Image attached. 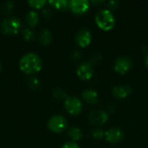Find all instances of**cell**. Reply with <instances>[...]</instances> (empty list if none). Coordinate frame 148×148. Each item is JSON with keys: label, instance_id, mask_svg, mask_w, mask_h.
I'll return each instance as SVG.
<instances>
[{"label": "cell", "instance_id": "1", "mask_svg": "<svg viewBox=\"0 0 148 148\" xmlns=\"http://www.w3.org/2000/svg\"><path fill=\"white\" fill-rule=\"evenodd\" d=\"M19 68L23 73L28 75L37 73L42 69V60L36 53H28L21 58Z\"/></svg>", "mask_w": 148, "mask_h": 148}, {"label": "cell", "instance_id": "2", "mask_svg": "<svg viewBox=\"0 0 148 148\" xmlns=\"http://www.w3.org/2000/svg\"><path fill=\"white\" fill-rule=\"evenodd\" d=\"M95 23L102 30H111L115 25V17L109 9H102L95 15Z\"/></svg>", "mask_w": 148, "mask_h": 148}, {"label": "cell", "instance_id": "3", "mask_svg": "<svg viewBox=\"0 0 148 148\" xmlns=\"http://www.w3.org/2000/svg\"><path fill=\"white\" fill-rule=\"evenodd\" d=\"M21 22L17 17H11L4 19L1 24V29L6 35L17 34L21 28Z\"/></svg>", "mask_w": 148, "mask_h": 148}, {"label": "cell", "instance_id": "4", "mask_svg": "<svg viewBox=\"0 0 148 148\" xmlns=\"http://www.w3.org/2000/svg\"><path fill=\"white\" fill-rule=\"evenodd\" d=\"M64 108L69 114L76 115L82 111L83 107L82 101L78 98L75 96H69L64 101Z\"/></svg>", "mask_w": 148, "mask_h": 148}, {"label": "cell", "instance_id": "5", "mask_svg": "<svg viewBox=\"0 0 148 148\" xmlns=\"http://www.w3.org/2000/svg\"><path fill=\"white\" fill-rule=\"evenodd\" d=\"M67 125H68L67 120L62 115H59V114L52 116L48 122V127L49 130L54 133L62 132L67 127Z\"/></svg>", "mask_w": 148, "mask_h": 148}, {"label": "cell", "instance_id": "6", "mask_svg": "<svg viewBox=\"0 0 148 148\" xmlns=\"http://www.w3.org/2000/svg\"><path fill=\"white\" fill-rule=\"evenodd\" d=\"M132 67V61L130 58L126 56H121L118 57L114 62V70L119 74H125L127 71L130 70Z\"/></svg>", "mask_w": 148, "mask_h": 148}, {"label": "cell", "instance_id": "7", "mask_svg": "<svg viewBox=\"0 0 148 148\" xmlns=\"http://www.w3.org/2000/svg\"><path fill=\"white\" fill-rule=\"evenodd\" d=\"M69 8L75 14H83L89 9V2L88 0H71L69 3Z\"/></svg>", "mask_w": 148, "mask_h": 148}, {"label": "cell", "instance_id": "8", "mask_svg": "<svg viewBox=\"0 0 148 148\" xmlns=\"http://www.w3.org/2000/svg\"><path fill=\"white\" fill-rule=\"evenodd\" d=\"M77 75L79 78L82 80H89L94 74V69L91 62H82L76 69Z\"/></svg>", "mask_w": 148, "mask_h": 148}, {"label": "cell", "instance_id": "9", "mask_svg": "<svg viewBox=\"0 0 148 148\" xmlns=\"http://www.w3.org/2000/svg\"><path fill=\"white\" fill-rule=\"evenodd\" d=\"M88 119L90 122L95 125H102L108 121V114L104 110L95 109L89 113Z\"/></svg>", "mask_w": 148, "mask_h": 148}, {"label": "cell", "instance_id": "10", "mask_svg": "<svg viewBox=\"0 0 148 148\" xmlns=\"http://www.w3.org/2000/svg\"><path fill=\"white\" fill-rule=\"evenodd\" d=\"M92 40L91 32L88 29H81L75 36V42L81 47H87L90 44Z\"/></svg>", "mask_w": 148, "mask_h": 148}, {"label": "cell", "instance_id": "11", "mask_svg": "<svg viewBox=\"0 0 148 148\" xmlns=\"http://www.w3.org/2000/svg\"><path fill=\"white\" fill-rule=\"evenodd\" d=\"M123 132L120 128H110L105 132V138L110 143H118L123 139Z\"/></svg>", "mask_w": 148, "mask_h": 148}, {"label": "cell", "instance_id": "12", "mask_svg": "<svg viewBox=\"0 0 148 148\" xmlns=\"http://www.w3.org/2000/svg\"><path fill=\"white\" fill-rule=\"evenodd\" d=\"M82 96L83 100L87 103H88L90 105L96 104L99 101V95H98V92L96 90H95V89H92V88L85 89L82 92Z\"/></svg>", "mask_w": 148, "mask_h": 148}, {"label": "cell", "instance_id": "13", "mask_svg": "<svg viewBox=\"0 0 148 148\" xmlns=\"http://www.w3.org/2000/svg\"><path fill=\"white\" fill-rule=\"evenodd\" d=\"M114 95L117 98L124 99L131 93V88L128 85H117L113 88Z\"/></svg>", "mask_w": 148, "mask_h": 148}, {"label": "cell", "instance_id": "14", "mask_svg": "<svg viewBox=\"0 0 148 148\" xmlns=\"http://www.w3.org/2000/svg\"><path fill=\"white\" fill-rule=\"evenodd\" d=\"M68 134L69 136L70 137V139L75 142V141H77V140H80L82 136H83V134H82V131L77 127H72L69 128V132H68Z\"/></svg>", "mask_w": 148, "mask_h": 148}, {"label": "cell", "instance_id": "15", "mask_svg": "<svg viewBox=\"0 0 148 148\" xmlns=\"http://www.w3.org/2000/svg\"><path fill=\"white\" fill-rule=\"evenodd\" d=\"M25 20H26V23H28L29 26L35 27L36 25H37V23L39 22V16L36 11L31 10L27 14Z\"/></svg>", "mask_w": 148, "mask_h": 148}, {"label": "cell", "instance_id": "16", "mask_svg": "<svg viewBox=\"0 0 148 148\" xmlns=\"http://www.w3.org/2000/svg\"><path fill=\"white\" fill-rule=\"evenodd\" d=\"M52 41V35L49 29L42 30L40 34V42L43 45H49Z\"/></svg>", "mask_w": 148, "mask_h": 148}, {"label": "cell", "instance_id": "17", "mask_svg": "<svg viewBox=\"0 0 148 148\" xmlns=\"http://www.w3.org/2000/svg\"><path fill=\"white\" fill-rule=\"evenodd\" d=\"M49 3L58 10H64L69 7V2L67 0H51L49 1Z\"/></svg>", "mask_w": 148, "mask_h": 148}, {"label": "cell", "instance_id": "18", "mask_svg": "<svg viewBox=\"0 0 148 148\" xmlns=\"http://www.w3.org/2000/svg\"><path fill=\"white\" fill-rule=\"evenodd\" d=\"M28 3H29V4L32 8L41 9V8H42L46 4L47 1H45V0H29Z\"/></svg>", "mask_w": 148, "mask_h": 148}, {"label": "cell", "instance_id": "19", "mask_svg": "<svg viewBox=\"0 0 148 148\" xmlns=\"http://www.w3.org/2000/svg\"><path fill=\"white\" fill-rule=\"evenodd\" d=\"M22 34H23V36L24 40L27 41V42H30V41H32V40L35 39V35H34V33L32 32V30H30V29H28V28H27V29H24L23 30Z\"/></svg>", "mask_w": 148, "mask_h": 148}, {"label": "cell", "instance_id": "20", "mask_svg": "<svg viewBox=\"0 0 148 148\" xmlns=\"http://www.w3.org/2000/svg\"><path fill=\"white\" fill-rule=\"evenodd\" d=\"M92 136L96 140H101L105 137V131L101 128H95L92 131Z\"/></svg>", "mask_w": 148, "mask_h": 148}, {"label": "cell", "instance_id": "21", "mask_svg": "<svg viewBox=\"0 0 148 148\" xmlns=\"http://www.w3.org/2000/svg\"><path fill=\"white\" fill-rule=\"evenodd\" d=\"M62 148H80V147H79V146H78L75 142H74V141H69V142L65 143V144L62 146Z\"/></svg>", "mask_w": 148, "mask_h": 148}, {"label": "cell", "instance_id": "22", "mask_svg": "<svg viewBox=\"0 0 148 148\" xmlns=\"http://www.w3.org/2000/svg\"><path fill=\"white\" fill-rule=\"evenodd\" d=\"M117 4H119V2H117V1H110V2H108V5L110 8H115Z\"/></svg>", "mask_w": 148, "mask_h": 148}, {"label": "cell", "instance_id": "23", "mask_svg": "<svg viewBox=\"0 0 148 148\" xmlns=\"http://www.w3.org/2000/svg\"><path fill=\"white\" fill-rule=\"evenodd\" d=\"M145 64H146V66L148 68V54L146 56V57H145Z\"/></svg>", "mask_w": 148, "mask_h": 148}, {"label": "cell", "instance_id": "24", "mask_svg": "<svg viewBox=\"0 0 148 148\" xmlns=\"http://www.w3.org/2000/svg\"><path fill=\"white\" fill-rule=\"evenodd\" d=\"M103 1H93V3H102Z\"/></svg>", "mask_w": 148, "mask_h": 148}, {"label": "cell", "instance_id": "25", "mask_svg": "<svg viewBox=\"0 0 148 148\" xmlns=\"http://www.w3.org/2000/svg\"><path fill=\"white\" fill-rule=\"evenodd\" d=\"M1 69H2V65H1V63H0V71H1Z\"/></svg>", "mask_w": 148, "mask_h": 148}]
</instances>
